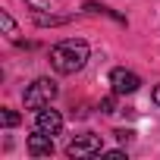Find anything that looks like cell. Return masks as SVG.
<instances>
[{
	"mask_svg": "<svg viewBox=\"0 0 160 160\" xmlns=\"http://www.w3.org/2000/svg\"><path fill=\"white\" fill-rule=\"evenodd\" d=\"M88 44L85 41H75V38H66V41H60L53 50H50V66L60 72V75H72V72H78L85 63H88Z\"/></svg>",
	"mask_w": 160,
	"mask_h": 160,
	"instance_id": "6da1fadb",
	"label": "cell"
},
{
	"mask_svg": "<svg viewBox=\"0 0 160 160\" xmlns=\"http://www.w3.org/2000/svg\"><path fill=\"white\" fill-rule=\"evenodd\" d=\"M57 98V85L50 78H38L25 88V107L28 110H41V107H50V101Z\"/></svg>",
	"mask_w": 160,
	"mask_h": 160,
	"instance_id": "7a4b0ae2",
	"label": "cell"
},
{
	"mask_svg": "<svg viewBox=\"0 0 160 160\" xmlns=\"http://www.w3.org/2000/svg\"><path fill=\"white\" fill-rule=\"evenodd\" d=\"M66 154L69 157H94V154H104V141H101V135L85 132V135H78L75 141H69Z\"/></svg>",
	"mask_w": 160,
	"mask_h": 160,
	"instance_id": "3957f363",
	"label": "cell"
},
{
	"mask_svg": "<svg viewBox=\"0 0 160 160\" xmlns=\"http://www.w3.org/2000/svg\"><path fill=\"white\" fill-rule=\"evenodd\" d=\"M110 85H113V91L116 94H135L138 88H141V78L132 72V69H113L110 72Z\"/></svg>",
	"mask_w": 160,
	"mask_h": 160,
	"instance_id": "277c9868",
	"label": "cell"
},
{
	"mask_svg": "<svg viewBox=\"0 0 160 160\" xmlns=\"http://www.w3.org/2000/svg\"><path fill=\"white\" fill-rule=\"evenodd\" d=\"M35 129H41V132H47V135H60V132H63V116H60L57 110L41 107L38 116H35Z\"/></svg>",
	"mask_w": 160,
	"mask_h": 160,
	"instance_id": "5b68a950",
	"label": "cell"
},
{
	"mask_svg": "<svg viewBox=\"0 0 160 160\" xmlns=\"http://www.w3.org/2000/svg\"><path fill=\"white\" fill-rule=\"evenodd\" d=\"M25 148H28V154H32V157H50V154H53V135H47V132L35 129V135H28Z\"/></svg>",
	"mask_w": 160,
	"mask_h": 160,
	"instance_id": "8992f818",
	"label": "cell"
},
{
	"mask_svg": "<svg viewBox=\"0 0 160 160\" xmlns=\"http://www.w3.org/2000/svg\"><path fill=\"white\" fill-rule=\"evenodd\" d=\"M85 13H104V16H113L116 22H126L122 16H116V13H113L110 7H104V3H85Z\"/></svg>",
	"mask_w": 160,
	"mask_h": 160,
	"instance_id": "52a82bcc",
	"label": "cell"
},
{
	"mask_svg": "<svg viewBox=\"0 0 160 160\" xmlns=\"http://www.w3.org/2000/svg\"><path fill=\"white\" fill-rule=\"evenodd\" d=\"M0 119H3V126H7V129L19 126V113H16V110H3V113H0Z\"/></svg>",
	"mask_w": 160,
	"mask_h": 160,
	"instance_id": "ba28073f",
	"label": "cell"
},
{
	"mask_svg": "<svg viewBox=\"0 0 160 160\" xmlns=\"http://www.w3.org/2000/svg\"><path fill=\"white\" fill-rule=\"evenodd\" d=\"M0 22H3V32H7L10 38H16V25H13V19H10V13H0Z\"/></svg>",
	"mask_w": 160,
	"mask_h": 160,
	"instance_id": "9c48e42d",
	"label": "cell"
},
{
	"mask_svg": "<svg viewBox=\"0 0 160 160\" xmlns=\"http://www.w3.org/2000/svg\"><path fill=\"white\" fill-rule=\"evenodd\" d=\"M101 110H104V113H113V110H116V91H113L110 98H104V101H101Z\"/></svg>",
	"mask_w": 160,
	"mask_h": 160,
	"instance_id": "30bf717a",
	"label": "cell"
},
{
	"mask_svg": "<svg viewBox=\"0 0 160 160\" xmlns=\"http://www.w3.org/2000/svg\"><path fill=\"white\" fill-rule=\"evenodd\" d=\"M25 3H32L38 13H44V10H50V0H25Z\"/></svg>",
	"mask_w": 160,
	"mask_h": 160,
	"instance_id": "8fae6325",
	"label": "cell"
},
{
	"mask_svg": "<svg viewBox=\"0 0 160 160\" xmlns=\"http://www.w3.org/2000/svg\"><path fill=\"white\" fill-rule=\"evenodd\" d=\"M113 135H116V138H119V141H122V144H126V141H132V132H126V129H116V132H113Z\"/></svg>",
	"mask_w": 160,
	"mask_h": 160,
	"instance_id": "7c38bea8",
	"label": "cell"
},
{
	"mask_svg": "<svg viewBox=\"0 0 160 160\" xmlns=\"http://www.w3.org/2000/svg\"><path fill=\"white\" fill-rule=\"evenodd\" d=\"M151 101H154V104H157V107H160V85H157V88H154V91H151Z\"/></svg>",
	"mask_w": 160,
	"mask_h": 160,
	"instance_id": "4fadbf2b",
	"label": "cell"
}]
</instances>
